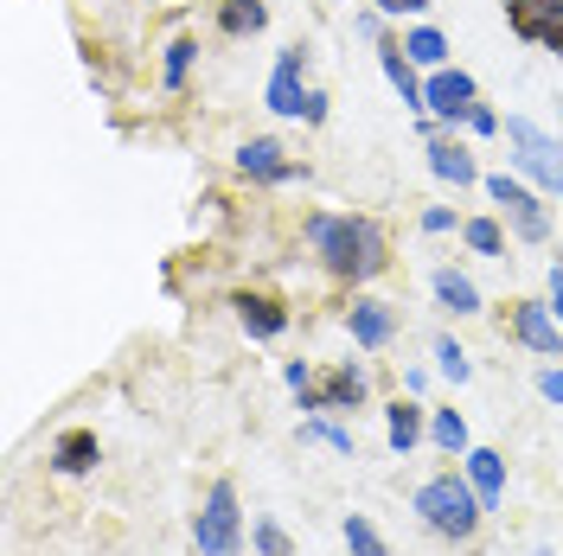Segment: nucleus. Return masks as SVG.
Wrapping results in <instances>:
<instances>
[{
  "label": "nucleus",
  "instance_id": "26",
  "mask_svg": "<svg viewBox=\"0 0 563 556\" xmlns=\"http://www.w3.org/2000/svg\"><path fill=\"white\" fill-rule=\"evenodd\" d=\"M467 244L481 249V256H499L506 237H499V224H493V218H474V224H467Z\"/></svg>",
  "mask_w": 563,
  "mask_h": 556
},
{
  "label": "nucleus",
  "instance_id": "2",
  "mask_svg": "<svg viewBox=\"0 0 563 556\" xmlns=\"http://www.w3.org/2000/svg\"><path fill=\"white\" fill-rule=\"evenodd\" d=\"M417 512L429 531H442V537H474V524H481V492L467 487V480H455V474H442V480H429V487L417 492Z\"/></svg>",
  "mask_w": 563,
  "mask_h": 556
},
{
  "label": "nucleus",
  "instance_id": "15",
  "mask_svg": "<svg viewBox=\"0 0 563 556\" xmlns=\"http://www.w3.org/2000/svg\"><path fill=\"white\" fill-rule=\"evenodd\" d=\"M358 397H365V371H358V365H340V371L327 378V390L314 397V410H352Z\"/></svg>",
  "mask_w": 563,
  "mask_h": 556
},
{
  "label": "nucleus",
  "instance_id": "18",
  "mask_svg": "<svg viewBox=\"0 0 563 556\" xmlns=\"http://www.w3.org/2000/svg\"><path fill=\"white\" fill-rule=\"evenodd\" d=\"M218 26L231 38H244V33H263L269 13H263V0H224V7H218Z\"/></svg>",
  "mask_w": 563,
  "mask_h": 556
},
{
  "label": "nucleus",
  "instance_id": "22",
  "mask_svg": "<svg viewBox=\"0 0 563 556\" xmlns=\"http://www.w3.org/2000/svg\"><path fill=\"white\" fill-rule=\"evenodd\" d=\"M346 551H352V556H390V551H385V537H378V524L358 519V512L346 519Z\"/></svg>",
  "mask_w": 563,
  "mask_h": 556
},
{
  "label": "nucleus",
  "instance_id": "8",
  "mask_svg": "<svg viewBox=\"0 0 563 556\" xmlns=\"http://www.w3.org/2000/svg\"><path fill=\"white\" fill-rule=\"evenodd\" d=\"M238 167H244L250 179H269V186H282V179H295V167L282 160V141H269V135L244 141V147H238Z\"/></svg>",
  "mask_w": 563,
  "mask_h": 556
},
{
  "label": "nucleus",
  "instance_id": "7",
  "mask_svg": "<svg viewBox=\"0 0 563 556\" xmlns=\"http://www.w3.org/2000/svg\"><path fill=\"white\" fill-rule=\"evenodd\" d=\"M308 97L314 90H301V52H282L276 70H269V109L276 115H308Z\"/></svg>",
  "mask_w": 563,
  "mask_h": 556
},
{
  "label": "nucleus",
  "instance_id": "6",
  "mask_svg": "<svg viewBox=\"0 0 563 556\" xmlns=\"http://www.w3.org/2000/svg\"><path fill=\"white\" fill-rule=\"evenodd\" d=\"M422 103L435 109V115H449V122H467V109H474V77H467V70H435V77L422 84Z\"/></svg>",
  "mask_w": 563,
  "mask_h": 556
},
{
  "label": "nucleus",
  "instance_id": "28",
  "mask_svg": "<svg viewBox=\"0 0 563 556\" xmlns=\"http://www.w3.org/2000/svg\"><path fill=\"white\" fill-rule=\"evenodd\" d=\"M256 544H263V556H288V537H282V524H256Z\"/></svg>",
  "mask_w": 563,
  "mask_h": 556
},
{
  "label": "nucleus",
  "instance_id": "30",
  "mask_svg": "<svg viewBox=\"0 0 563 556\" xmlns=\"http://www.w3.org/2000/svg\"><path fill=\"white\" fill-rule=\"evenodd\" d=\"M449 224H455V218H449L442 205H429V211H422V231H449Z\"/></svg>",
  "mask_w": 563,
  "mask_h": 556
},
{
  "label": "nucleus",
  "instance_id": "12",
  "mask_svg": "<svg viewBox=\"0 0 563 556\" xmlns=\"http://www.w3.org/2000/svg\"><path fill=\"white\" fill-rule=\"evenodd\" d=\"M506 7H512V26L526 38H551L563 20V0H506Z\"/></svg>",
  "mask_w": 563,
  "mask_h": 556
},
{
  "label": "nucleus",
  "instance_id": "10",
  "mask_svg": "<svg viewBox=\"0 0 563 556\" xmlns=\"http://www.w3.org/2000/svg\"><path fill=\"white\" fill-rule=\"evenodd\" d=\"M467 487L481 492V505L499 512V492H506V467H499V454L493 448H467Z\"/></svg>",
  "mask_w": 563,
  "mask_h": 556
},
{
  "label": "nucleus",
  "instance_id": "14",
  "mask_svg": "<svg viewBox=\"0 0 563 556\" xmlns=\"http://www.w3.org/2000/svg\"><path fill=\"white\" fill-rule=\"evenodd\" d=\"M238 320H244L250 340H276L282 326H288V313H282L276 301H263V294H244V301H238Z\"/></svg>",
  "mask_w": 563,
  "mask_h": 556
},
{
  "label": "nucleus",
  "instance_id": "20",
  "mask_svg": "<svg viewBox=\"0 0 563 556\" xmlns=\"http://www.w3.org/2000/svg\"><path fill=\"white\" fill-rule=\"evenodd\" d=\"M385 429H390V448L410 454V448L422 442V410H417V403H390V410H385Z\"/></svg>",
  "mask_w": 563,
  "mask_h": 556
},
{
  "label": "nucleus",
  "instance_id": "17",
  "mask_svg": "<svg viewBox=\"0 0 563 556\" xmlns=\"http://www.w3.org/2000/svg\"><path fill=\"white\" fill-rule=\"evenodd\" d=\"M52 460H58V474H90L97 467V435L90 429H70L65 442L52 448Z\"/></svg>",
  "mask_w": 563,
  "mask_h": 556
},
{
  "label": "nucleus",
  "instance_id": "3",
  "mask_svg": "<svg viewBox=\"0 0 563 556\" xmlns=\"http://www.w3.org/2000/svg\"><path fill=\"white\" fill-rule=\"evenodd\" d=\"M238 531H244L238 492H231V480H218L206 499V512H199V524H192V544H199V556H238Z\"/></svg>",
  "mask_w": 563,
  "mask_h": 556
},
{
  "label": "nucleus",
  "instance_id": "5",
  "mask_svg": "<svg viewBox=\"0 0 563 556\" xmlns=\"http://www.w3.org/2000/svg\"><path fill=\"white\" fill-rule=\"evenodd\" d=\"M487 192H493V205L506 211V224H512V231H519L526 244H544V237H551V218H544V205L531 199V192L519 186V179L493 174V179H487Z\"/></svg>",
  "mask_w": 563,
  "mask_h": 556
},
{
  "label": "nucleus",
  "instance_id": "23",
  "mask_svg": "<svg viewBox=\"0 0 563 556\" xmlns=\"http://www.w3.org/2000/svg\"><path fill=\"white\" fill-rule=\"evenodd\" d=\"M429 435H435V448H449V454H467V422H461L455 410H442V416L429 422Z\"/></svg>",
  "mask_w": 563,
  "mask_h": 556
},
{
  "label": "nucleus",
  "instance_id": "11",
  "mask_svg": "<svg viewBox=\"0 0 563 556\" xmlns=\"http://www.w3.org/2000/svg\"><path fill=\"white\" fill-rule=\"evenodd\" d=\"M390 333H397V320H390L385 301H352V340H358L365 352H378Z\"/></svg>",
  "mask_w": 563,
  "mask_h": 556
},
{
  "label": "nucleus",
  "instance_id": "4",
  "mask_svg": "<svg viewBox=\"0 0 563 556\" xmlns=\"http://www.w3.org/2000/svg\"><path fill=\"white\" fill-rule=\"evenodd\" d=\"M506 141L519 147V167H526L538 186H551V192H563V141L544 135L538 122H526V115H512L506 122Z\"/></svg>",
  "mask_w": 563,
  "mask_h": 556
},
{
  "label": "nucleus",
  "instance_id": "29",
  "mask_svg": "<svg viewBox=\"0 0 563 556\" xmlns=\"http://www.w3.org/2000/svg\"><path fill=\"white\" fill-rule=\"evenodd\" d=\"M467 122H474V129H481V135H493V129H499V115H493L487 103H474V109H467Z\"/></svg>",
  "mask_w": 563,
  "mask_h": 556
},
{
  "label": "nucleus",
  "instance_id": "24",
  "mask_svg": "<svg viewBox=\"0 0 563 556\" xmlns=\"http://www.w3.org/2000/svg\"><path fill=\"white\" fill-rule=\"evenodd\" d=\"M435 365H442V378H449V383H467V371H474V365H467V352H461L455 340H435Z\"/></svg>",
  "mask_w": 563,
  "mask_h": 556
},
{
  "label": "nucleus",
  "instance_id": "31",
  "mask_svg": "<svg viewBox=\"0 0 563 556\" xmlns=\"http://www.w3.org/2000/svg\"><path fill=\"white\" fill-rule=\"evenodd\" d=\"M538 390H544L551 403H563V371H544V378H538Z\"/></svg>",
  "mask_w": 563,
  "mask_h": 556
},
{
  "label": "nucleus",
  "instance_id": "9",
  "mask_svg": "<svg viewBox=\"0 0 563 556\" xmlns=\"http://www.w3.org/2000/svg\"><path fill=\"white\" fill-rule=\"evenodd\" d=\"M512 326H519V340H526L531 352L558 358L563 333H558V320H551V308H538V301H519V313H512Z\"/></svg>",
  "mask_w": 563,
  "mask_h": 556
},
{
  "label": "nucleus",
  "instance_id": "19",
  "mask_svg": "<svg viewBox=\"0 0 563 556\" xmlns=\"http://www.w3.org/2000/svg\"><path fill=\"white\" fill-rule=\"evenodd\" d=\"M435 301L455 313H481V288L467 276H455V269H435Z\"/></svg>",
  "mask_w": 563,
  "mask_h": 556
},
{
  "label": "nucleus",
  "instance_id": "25",
  "mask_svg": "<svg viewBox=\"0 0 563 556\" xmlns=\"http://www.w3.org/2000/svg\"><path fill=\"white\" fill-rule=\"evenodd\" d=\"M192 52H199L192 38H174V45H167V90H179V84H186V70H192Z\"/></svg>",
  "mask_w": 563,
  "mask_h": 556
},
{
  "label": "nucleus",
  "instance_id": "13",
  "mask_svg": "<svg viewBox=\"0 0 563 556\" xmlns=\"http://www.w3.org/2000/svg\"><path fill=\"white\" fill-rule=\"evenodd\" d=\"M429 174L449 179V186H474V160L461 141H429Z\"/></svg>",
  "mask_w": 563,
  "mask_h": 556
},
{
  "label": "nucleus",
  "instance_id": "32",
  "mask_svg": "<svg viewBox=\"0 0 563 556\" xmlns=\"http://www.w3.org/2000/svg\"><path fill=\"white\" fill-rule=\"evenodd\" d=\"M429 0H378V13H422Z\"/></svg>",
  "mask_w": 563,
  "mask_h": 556
},
{
  "label": "nucleus",
  "instance_id": "1",
  "mask_svg": "<svg viewBox=\"0 0 563 556\" xmlns=\"http://www.w3.org/2000/svg\"><path fill=\"white\" fill-rule=\"evenodd\" d=\"M308 244H314V256L333 276H346V281H372L385 269V231L372 218H333V211H320L314 224H308Z\"/></svg>",
  "mask_w": 563,
  "mask_h": 556
},
{
  "label": "nucleus",
  "instance_id": "21",
  "mask_svg": "<svg viewBox=\"0 0 563 556\" xmlns=\"http://www.w3.org/2000/svg\"><path fill=\"white\" fill-rule=\"evenodd\" d=\"M404 58H410V65H429V70H442V58H449V38L435 33V26H417V33L404 38Z\"/></svg>",
  "mask_w": 563,
  "mask_h": 556
},
{
  "label": "nucleus",
  "instance_id": "27",
  "mask_svg": "<svg viewBox=\"0 0 563 556\" xmlns=\"http://www.w3.org/2000/svg\"><path fill=\"white\" fill-rule=\"evenodd\" d=\"M301 442H327V448L352 454V435L340 429V422H308V429H301Z\"/></svg>",
  "mask_w": 563,
  "mask_h": 556
},
{
  "label": "nucleus",
  "instance_id": "33",
  "mask_svg": "<svg viewBox=\"0 0 563 556\" xmlns=\"http://www.w3.org/2000/svg\"><path fill=\"white\" fill-rule=\"evenodd\" d=\"M551 308H558V320H563V269H551Z\"/></svg>",
  "mask_w": 563,
  "mask_h": 556
},
{
  "label": "nucleus",
  "instance_id": "16",
  "mask_svg": "<svg viewBox=\"0 0 563 556\" xmlns=\"http://www.w3.org/2000/svg\"><path fill=\"white\" fill-rule=\"evenodd\" d=\"M378 65H385L390 90H397L404 103H410V109H429V103H422V84L410 77V58H404V45H378Z\"/></svg>",
  "mask_w": 563,
  "mask_h": 556
}]
</instances>
